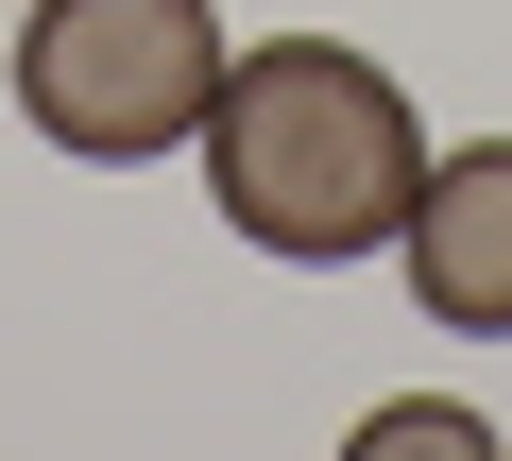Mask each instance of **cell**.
<instances>
[{
    "mask_svg": "<svg viewBox=\"0 0 512 461\" xmlns=\"http://www.w3.org/2000/svg\"><path fill=\"white\" fill-rule=\"evenodd\" d=\"M393 240H410V308H427V325H461V342H512V137H478V154H427Z\"/></svg>",
    "mask_w": 512,
    "mask_h": 461,
    "instance_id": "cell-3",
    "label": "cell"
},
{
    "mask_svg": "<svg viewBox=\"0 0 512 461\" xmlns=\"http://www.w3.org/2000/svg\"><path fill=\"white\" fill-rule=\"evenodd\" d=\"M359 444L410 461V444H495V427H478V410H359Z\"/></svg>",
    "mask_w": 512,
    "mask_h": 461,
    "instance_id": "cell-4",
    "label": "cell"
},
{
    "mask_svg": "<svg viewBox=\"0 0 512 461\" xmlns=\"http://www.w3.org/2000/svg\"><path fill=\"white\" fill-rule=\"evenodd\" d=\"M222 103V18L205 0H35L18 18V120L86 171L188 154Z\"/></svg>",
    "mask_w": 512,
    "mask_h": 461,
    "instance_id": "cell-2",
    "label": "cell"
},
{
    "mask_svg": "<svg viewBox=\"0 0 512 461\" xmlns=\"http://www.w3.org/2000/svg\"><path fill=\"white\" fill-rule=\"evenodd\" d=\"M205 188H222V222L256 257H291V274H342V257H376L393 222H410V171H427V137H410V86L376 69V52H342V35H274V52H222V103H205Z\"/></svg>",
    "mask_w": 512,
    "mask_h": 461,
    "instance_id": "cell-1",
    "label": "cell"
}]
</instances>
